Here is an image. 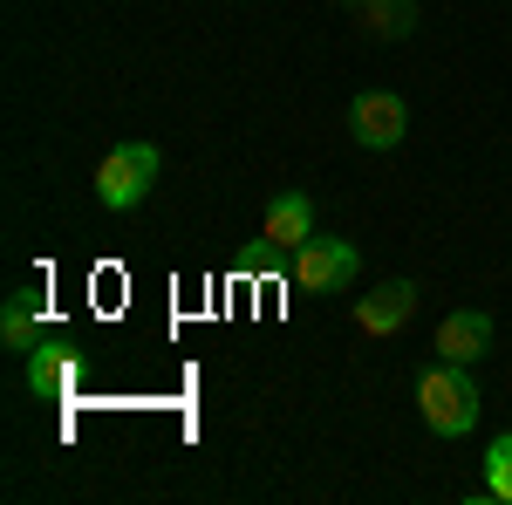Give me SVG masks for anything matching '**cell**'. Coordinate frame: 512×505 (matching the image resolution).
<instances>
[{
    "mask_svg": "<svg viewBox=\"0 0 512 505\" xmlns=\"http://www.w3.org/2000/svg\"><path fill=\"white\" fill-rule=\"evenodd\" d=\"M431 349L444 355V362H465V369L485 362V355H492V314H485V308H451L444 321H437Z\"/></svg>",
    "mask_w": 512,
    "mask_h": 505,
    "instance_id": "obj_6",
    "label": "cell"
},
{
    "mask_svg": "<svg viewBox=\"0 0 512 505\" xmlns=\"http://www.w3.org/2000/svg\"><path fill=\"white\" fill-rule=\"evenodd\" d=\"M158 171H164V157H158V144H144V137L103 151V164H96V205H103V212H137V205L151 198V185H158Z\"/></svg>",
    "mask_w": 512,
    "mask_h": 505,
    "instance_id": "obj_2",
    "label": "cell"
},
{
    "mask_svg": "<svg viewBox=\"0 0 512 505\" xmlns=\"http://www.w3.org/2000/svg\"><path fill=\"white\" fill-rule=\"evenodd\" d=\"M76 376H82V362H76V349H69L62 335H41L35 349H28V389H35L41 403L69 396V389H76Z\"/></svg>",
    "mask_w": 512,
    "mask_h": 505,
    "instance_id": "obj_7",
    "label": "cell"
},
{
    "mask_svg": "<svg viewBox=\"0 0 512 505\" xmlns=\"http://www.w3.org/2000/svg\"><path fill=\"white\" fill-rule=\"evenodd\" d=\"M417 314V280H376L362 301H355V328L362 335H403Z\"/></svg>",
    "mask_w": 512,
    "mask_h": 505,
    "instance_id": "obj_5",
    "label": "cell"
},
{
    "mask_svg": "<svg viewBox=\"0 0 512 505\" xmlns=\"http://www.w3.org/2000/svg\"><path fill=\"white\" fill-rule=\"evenodd\" d=\"M403 130H410V103H403L396 89H362L349 103V137L362 151H396Z\"/></svg>",
    "mask_w": 512,
    "mask_h": 505,
    "instance_id": "obj_3",
    "label": "cell"
},
{
    "mask_svg": "<svg viewBox=\"0 0 512 505\" xmlns=\"http://www.w3.org/2000/svg\"><path fill=\"white\" fill-rule=\"evenodd\" d=\"M342 7H355V0H342Z\"/></svg>",
    "mask_w": 512,
    "mask_h": 505,
    "instance_id": "obj_12",
    "label": "cell"
},
{
    "mask_svg": "<svg viewBox=\"0 0 512 505\" xmlns=\"http://www.w3.org/2000/svg\"><path fill=\"white\" fill-rule=\"evenodd\" d=\"M417 410H424V430L431 437H465V430H478V376L465 362H444L437 355L431 369L417 376Z\"/></svg>",
    "mask_w": 512,
    "mask_h": 505,
    "instance_id": "obj_1",
    "label": "cell"
},
{
    "mask_svg": "<svg viewBox=\"0 0 512 505\" xmlns=\"http://www.w3.org/2000/svg\"><path fill=\"white\" fill-rule=\"evenodd\" d=\"M355 273H362V253H355L349 239H308V246H294V280L308 287V294H335V287H349Z\"/></svg>",
    "mask_w": 512,
    "mask_h": 505,
    "instance_id": "obj_4",
    "label": "cell"
},
{
    "mask_svg": "<svg viewBox=\"0 0 512 505\" xmlns=\"http://www.w3.org/2000/svg\"><path fill=\"white\" fill-rule=\"evenodd\" d=\"M260 239H274V246H308L315 239V198L308 192H280L274 205H267V226H260Z\"/></svg>",
    "mask_w": 512,
    "mask_h": 505,
    "instance_id": "obj_8",
    "label": "cell"
},
{
    "mask_svg": "<svg viewBox=\"0 0 512 505\" xmlns=\"http://www.w3.org/2000/svg\"><path fill=\"white\" fill-rule=\"evenodd\" d=\"M0 342L21 349V355L41 342V294L35 287H14V294H7V308H0Z\"/></svg>",
    "mask_w": 512,
    "mask_h": 505,
    "instance_id": "obj_10",
    "label": "cell"
},
{
    "mask_svg": "<svg viewBox=\"0 0 512 505\" xmlns=\"http://www.w3.org/2000/svg\"><path fill=\"white\" fill-rule=\"evenodd\" d=\"M485 505H512V430H499L485 444V485H478Z\"/></svg>",
    "mask_w": 512,
    "mask_h": 505,
    "instance_id": "obj_11",
    "label": "cell"
},
{
    "mask_svg": "<svg viewBox=\"0 0 512 505\" xmlns=\"http://www.w3.org/2000/svg\"><path fill=\"white\" fill-rule=\"evenodd\" d=\"M417 21H424L417 0H355V28L369 41H403L417 35Z\"/></svg>",
    "mask_w": 512,
    "mask_h": 505,
    "instance_id": "obj_9",
    "label": "cell"
}]
</instances>
